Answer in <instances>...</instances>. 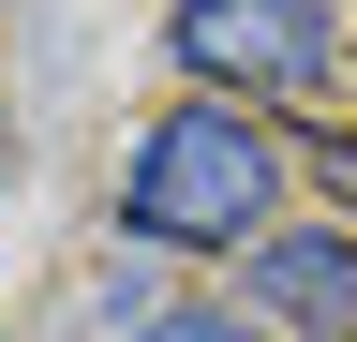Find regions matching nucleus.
<instances>
[{"mask_svg": "<svg viewBox=\"0 0 357 342\" xmlns=\"http://www.w3.org/2000/svg\"><path fill=\"white\" fill-rule=\"evenodd\" d=\"M253 313L298 342H357V224H268L253 238Z\"/></svg>", "mask_w": 357, "mask_h": 342, "instance_id": "3", "label": "nucleus"}, {"mask_svg": "<svg viewBox=\"0 0 357 342\" xmlns=\"http://www.w3.org/2000/svg\"><path fill=\"white\" fill-rule=\"evenodd\" d=\"M178 60L194 90H312L342 60V15L328 0H178Z\"/></svg>", "mask_w": 357, "mask_h": 342, "instance_id": "2", "label": "nucleus"}, {"mask_svg": "<svg viewBox=\"0 0 357 342\" xmlns=\"http://www.w3.org/2000/svg\"><path fill=\"white\" fill-rule=\"evenodd\" d=\"M119 342H253V327H238V313H134Z\"/></svg>", "mask_w": 357, "mask_h": 342, "instance_id": "4", "label": "nucleus"}, {"mask_svg": "<svg viewBox=\"0 0 357 342\" xmlns=\"http://www.w3.org/2000/svg\"><path fill=\"white\" fill-rule=\"evenodd\" d=\"M119 238H149V253H238V238H268V134L238 119V90H194V104L149 119V149L119 179Z\"/></svg>", "mask_w": 357, "mask_h": 342, "instance_id": "1", "label": "nucleus"}]
</instances>
